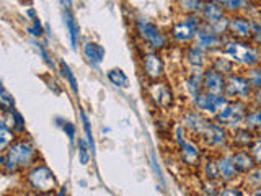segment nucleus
I'll use <instances>...</instances> for the list:
<instances>
[{"instance_id": "nucleus-53", "label": "nucleus", "mask_w": 261, "mask_h": 196, "mask_svg": "<svg viewBox=\"0 0 261 196\" xmlns=\"http://www.w3.org/2000/svg\"><path fill=\"white\" fill-rule=\"evenodd\" d=\"M212 2H216V4H220V5H224L227 0H212Z\"/></svg>"}, {"instance_id": "nucleus-21", "label": "nucleus", "mask_w": 261, "mask_h": 196, "mask_svg": "<svg viewBox=\"0 0 261 196\" xmlns=\"http://www.w3.org/2000/svg\"><path fill=\"white\" fill-rule=\"evenodd\" d=\"M258 134L247 126H240L230 131V149H250L256 141Z\"/></svg>"}, {"instance_id": "nucleus-34", "label": "nucleus", "mask_w": 261, "mask_h": 196, "mask_svg": "<svg viewBox=\"0 0 261 196\" xmlns=\"http://www.w3.org/2000/svg\"><path fill=\"white\" fill-rule=\"evenodd\" d=\"M59 70H61V74H62V77L65 79V82L69 84V87H70V90L73 92V95H79L77 79H75V76H73V72L70 70L69 65L65 64L64 61H61V62H59Z\"/></svg>"}, {"instance_id": "nucleus-54", "label": "nucleus", "mask_w": 261, "mask_h": 196, "mask_svg": "<svg viewBox=\"0 0 261 196\" xmlns=\"http://www.w3.org/2000/svg\"><path fill=\"white\" fill-rule=\"evenodd\" d=\"M20 4H23V5H30V4H31V0H20Z\"/></svg>"}, {"instance_id": "nucleus-25", "label": "nucleus", "mask_w": 261, "mask_h": 196, "mask_svg": "<svg viewBox=\"0 0 261 196\" xmlns=\"http://www.w3.org/2000/svg\"><path fill=\"white\" fill-rule=\"evenodd\" d=\"M2 121L5 122L7 126H10L18 136H24L27 133V125H24V118L21 116L20 111H16L15 108L10 111H4Z\"/></svg>"}, {"instance_id": "nucleus-52", "label": "nucleus", "mask_w": 261, "mask_h": 196, "mask_svg": "<svg viewBox=\"0 0 261 196\" xmlns=\"http://www.w3.org/2000/svg\"><path fill=\"white\" fill-rule=\"evenodd\" d=\"M247 196H261V188H258V190H253V191H250Z\"/></svg>"}, {"instance_id": "nucleus-29", "label": "nucleus", "mask_w": 261, "mask_h": 196, "mask_svg": "<svg viewBox=\"0 0 261 196\" xmlns=\"http://www.w3.org/2000/svg\"><path fill=\"white\" fill-rule=\"evenodd\" d=\"M64 23H65V28H67L72 47L77 49L79 38H80V28H79V23L75 21V18H73V15L70 13V10H67V8L64 10Z\"/></svg>"}, {"instance_id": "nucleus-33", "label": "nucleus", "mask_w": 261, "mask_h": 196, "mask_svg": "<svg viewBox=\"0 0 261 196\" xmlns=\"http://www.w3.org/2000/svg\"><path fill=\"white\" fill-rule=\"evenodd\" d=\"M106 77H108V80L111 82V84L118 88H127L129 87V77L126 76V72L119 67L110 69L108 74H106Z\"/></svg>"}, {"instance_id": "nucleus-20", "label": "nucleus", "mask_w": 261, "mask_h": 196, "mask_svg": "<svg viewBox=\"0 0 261 196\" xmlns=\"http://www.w3.org/2000/svg\"><path fill=\"white\" fill-rule=\"evenodd\" d=\"M209 69L222 74L224 77H228V76H232V74L240 70L239 65H237L230 57H228L227 54H224L222 51L209 56Z\"/></svg>"}, {"instance_id": "nucleus-37", "label": "nucleus", "mask_w": 261, "mask_h": 196, "mask_svg": "<svg viewBox=\"0 0 261 196\" xmlns=\"http://www.w3.org/2000/svg\"><path fill=\"white\" fill-rule=\"evenodd\" d=\"M243 72H245V76H247L248 82L251 84L253 90H259L261 88V64L256 65V67L243 70Z\"/></svg>"}, {"instance_id": "nucleus-36", "label": "nucleus", "mask_w": 261, "mask_h": 196, "mask_svg": "<svg viewBox=\"0 0 261 196\" xmlns=\"http://www.w3.org/2000/svg\"><path fill=\"white\" fill-rule=\"evenodd\" d=\"M77 149H79V160H80V163H82V165H88L90 159H92V149H90V144L87 142V139L79 137Z\"/></svg>"}, {"instance_id": "nucleus-17", "label": "nucleus", "mask_w": 261, "mask_h": 196, "mask_svg": "<svg viewBox=\"0 0 261 196\" xmlns=\"http://www.w3.org/2000/svg\"><path fill=\"white\" fill-rule=\"evenodd\" d=\"M209 56L194 44L181 47V61L188 70H206L209 67Z\"/></svg>"}, {"instance_id": "nucleus-32", "label": "nucleus", "mask_w": 261, "mask_h": 196, "mask_svg": "<svg viewBox=\"0 0 261 196\" xmlns=\"http://www.w3.org/2000/svg\"><path fill=\"white\" fill-rule=\"evenodd\" d=\"M18 137L20 136L10 126H7L4 121L0 122V152H5Z\"/></svg>"}, {"instance_id": "nucleus-47", "label": "nucleus", "mask_w": 261, "mask_h": 196, "mask_svg": "<svg viewBox=\"0 0 261 196\" xmlns=\"http://www.w3.org/2000/svg\"><path fill=\"white\" fill-rule=\"evenodd\" d=\"M150 160H152V167H153V170H155V174H157L159 180L163 183V175H162V172H160V167H159L157 160H155V154H153V152L150 154Z\"/></svg>"}, {"instance_id": "nucleus-42", "label": "nucleus", "mask_w": 261, "mask_h": 196, "mask_svg": "<svg viewBox=\"0 0 261 196\" xmlns=\"http://www.w3.org/2000/svg\"><path fill=\"white\" fill-rule=\"evenodd\" d=\"M27 31H28V35H30V36L36 38V39L43 38V35H44V28H43V24H41L39 18L31 20V24L27 28Z\"/></svg>"}, {"instance_id": "nucleus-39", "label": "nucleus", "mask_w": 261, "mask_h": 196, "mask_svg": "<svg viewBox=\"0 0 261 196\" xmlns=\"http://www.w3.org/2000/svg\"><path fill=\"white\" fill-rule=\"evenodd\" d=\"M80 118H82V125H84V131H85V137H87V142L90 144V149H92V154L95 152V141H93V134H92V126H90V119L87 116L85 111L80 113Z\"/></svg>"}, {"instance_id": "nucleus-18", "label": "nucleus", "mask_w": 261, "mask_h": 196, "mask_svg": "<svg viewBox=\"0 0 261 196\" xmlns=\"http://www.w3.org/2000/svg\"><path fill=\"white\" fill-rule=\"evenodd\" d=\"M202 74L204 70H188L183 72V80H181V88L186 98H190V102L196 95L202 92Z\"/></svg>"}, {"instance_id": "nucleus-7", "label": "nucleus", "mask_w": 261, "mask_h": 196, "mask_svg": "<svg viewBox=\"0 0 261 196\" xmlns=\"http://www.w3.org/2000/svg\"><path fill=\"white\" fill-rule=\"evenodd\" d=\"M176 147V155L178 160L183 167L190 170H199L201 163L206 157V149L201 145L198 139H194L191 136H188L183 142H179Z\"/></svg>"}, {"instance_id": "nucleus-23", "label": "nucleus", "mask_w": 261, "mask_h": 196, "mask_svg": "<svg viewBox=\"0 0 261 196\" xmlns=\"http://www.w3.org/2000/svg\"><path fill=\"white\" fill-rule=\"evenodd\" d=\"M230 151H232L233 163H235V167H237V170H239L240 175H247L248 172H251L255 167H258L248 149H230Z\"/></svg>"}, {"instance_id": "nucleus-5", "label": "nucleus", "mask_w": 261, "mask_h": 196, "mask_svg": "<svg viewBox=\"0 0 261 196\" xmlns=\"http://www.w3.org/2000/svg\"><path fill=\"white\" fill-rule=\"evenodd\" d=\"M198 141L209 154H220L230 151V131L216 119H209L206 129L202 131Z\"/></svg>"}, {"instance_id": "nucleus-2", "label": "nucleus", "mask_w": 261, "mask_h": 196, "mask_svg": "<svg viewBox=\"0 0 261 196\" xmlns=\"http://www.w3.org/2000/svg\"><path fill=\"white\" fill-rule=\"evenodd\" d=\"M222 53L230 57L240 70L256 67L261 64V49L251 41H242L227 36L222 46Z\"/></svg>"}, {"instance_id": "nucleus-15", "label": "nucleus", "mask_w": 261, "mask_h": 196, "mask_svg": "<svg viewBox=\"0 0 261 196\" xmlns=\"http://www.w3.org/2000/svg\"><path fill=\"white\" fill-rule=\"evenodd\" d=\"M211 118L204 116L201 111H198L196 108H186L181 114V119H179V125L185 128V131L188 133V136H191L194 139H199V136L202 134V131L206 129V125Z\"/></svg>"}, {"instance_id": "nucleus-35", "label": "nucleus", "mask_w": 261, "mask_h": 196, "mask_svg": "<svg viewBox=\"0 0 261 196\" xmlns=\"http://www.w3.org/2000/svg\"><path fill=\"white\" fill-rule=\"evenodd\" d=\"M224 183L220 182H214V180H204L202 178V183L199 186V191L202 196H217L220 188H222Z\"/></svg>"}, {"instance_id": "nucleus-26", "label": "nucleus", "mask_w": 261, "mask_h": 196, "mask_svg": "<svg viewBox=\"0 0 261 196\" xmlns=\"http://www.w3.org/2000/svg\"><path fill=\"white\" fill-rule=\"evenodd\" d=\"M201 175L204 180H214V182H220L219 180V170H217V162H216V154H206L202 163H201ZM222 183V182H220Z\"/></svg>"}, {"instance_id": "nucleus-44", "label": "nucleus", "mask_w": 261, "mask_h": 196, "mask_svg": "<svg viewBox=\"0 0 261 196\" xmlns=\"http://www.w3.org/2000/svg\"><path fill=\"white\" fill-rule=\"evenodd\" d=\"M36 46V49H38V51H39V54H41V57H43V61L49 65V67H53L54 69V62L51 61V56H49V53L46 51V49H44V46L43 44H41V43H36L35 44Z\"/></svg>"}, {"instance_id": "nucleus-40", "label": "nucleus", "mask_w": 261, "mask_h": 196, "mask_svg": "<svg viewBox=\"0 0 261 196\" xmlns=\"http://www.w3.org/2000/svg\"><path fill=\"white\" fill-rule=\"evenodd\" d=\"M0 103H2V111H10V110L15 108L13 96L7 92L5 87H2V90H0Z\"/></svg>"}, {"instance_id": "nucleus-16", "label": "nucleus", "mask_w": 261, "mask_h": 196, "mask_svg": "<svg viewBox=\"0 0 261 196\" xmlns=\"http://www.w3.org/2000/svg\"><path fill=\"white\" fill-rule=\"evenodd\" d=\"M216 162H217V170H219V180L224 185H233L239 183L242 175L237 170L233 159H232V151H225L216 154Z\"/></svg>"}, {"instance_id": "nucleus-19", "label": "nucleus", "mask_w": 261, "mask_h": 196, "mask_svg": "<svg viewBox=\"0 0 261 196\" xmlns=\"http://www.w3.org/2000/svg\"><path fill=\"white\" fill-rule=\"evenodd\" d=\"M225 84H227V77H224L222 74H219L209 67L204 70V74H202V90L204 92L214 93V95H224Z\"/></svg>"}, {"instance_id": "nucleus-13", "label": "nucleus", "mask_w": 261, "mask_h": 196, "mask_svg": "<svg viewBox=\"0 0 261 196\" xmlns=\"http://www.w3.org/2000/svg\"><path fill=\"white\" fill-rule=\"evenodd\" d=\"M259 20L251 18L248 15H228V38L250 41Z\"/></svg>"}, {"instance_id": "nucleus-1", "label": "nucleus", "mask_w": 261, "mask_h": 196, "mask_svg": "<svg viewBox=\"0 0 261 196\" xmlns=\"http://www.w3.org/2000/svg\"><path fill=\"white\" fill-rule=\"evenodd\" d=\"M41 155L36 145L27 136H20L0 155V167L5 175H23L24 172L39 163Z\"/></svg>"}, {"instance_id": "nucleus-24", "label": "nucleus", "mask_w": 261, "mask_h": 196, "mask_svg": "<svg viewBox=\"0 0 261 196\" xmlns=\"http://www.w3.org/2000/svg\"><path fill=\"white\" fill-rule=\"evenodd\" d=\"M82 51H84L85 59L92 67H98V65L105 61L106 51L100 43H96V41H87L84 47H82Z\"/></svg>"}, {"instance_id": "nucleus-6", "label": "nucleus", "mask_w": 261, "mask_h": 196, "mask_svg": "<svg viewBox=\"0 0 261 196\" xmlns=\"http://www.w3.org/2000/svg\"><path fill=\"white\" fill-rule=\"evenodd\" d=\"M134 28L142 43H145V46L152 49V51L162 53V51H165V49H168V46H171V39L168 36V33L160 30L157 24L149 21L147 18H142V16L136 18Z\"/></svg>"}, {"instance_id": "nucleus-49", "label": "nucleus", "mask_w": 261, "mask_h": 196, "mask_svg": "<svg viewBox=\"0 0 261 196\" xmlns=\"http://www.w3.org/2000/svg\"><path fill=\"white\" fill-rule=\"evenodd\" d=\"M27 16H28V18H31V20L38 18V16H36V12H35V8H28V10H27Z\"/></svg>"}, {"instance_id": "nucleus-38", "label": "nucleus", "mask_w": 261, "mask_h": 196, "mask_svg": "<svg viewBox=\"0 0 261 196\" xmlns=\"http://www.w3.org/2000/svg\"><path fill=\"white\" fill-rule=\"evenodd\" d=\"M247 194L248 193L239 183H233V185H222L217 196H247Z\"/></svg>"}, {"instance_id": "nucleus-45", "label": "nucleus", "mask_w": 261, "mask_h": 196, "mask_svg": "<svg viewBox=\"0 0 261 196\" xmlns=\"http://www.w3.org/2000/svg\"><path fill=\"white\" fill-rule=\"evenodd\" d=\"M251 43L255 44V46H258L259 49H261V21H258V24H256V28H255V33H253V36H251Z\"/></svg>"}, {"instance_id": "nucleus-58", "label": "nucleus", "mask_w": 261, "mask_h": 196, "mask_svg": "<svg viewBox=\"0 0 261 196\" xmlns=\"http://www.w3.org/2000/svg\"><path fill=\"white\" fill-rule=\"evenodd\" d=\"M7 196H15V194H7Z\"/></svg>"}, {"instance_id": "nucleus-4", "label": "nucleus", "mask_w": 261, "mask_h": 196, "mask_svg": "<svg viewBox=\"0 0 261 196\" xmlns=\"http://www.w3.org/2000/svg\"><path fill=\"white\" fill-rule=\"evenodd\" d=\"M202 18L201 15H181L179 20H176L170 27L168 36L171 39V44L185 47L194 43L196 33L202 28Z\"/></svg>"}, {"instance_id": "nucleus-8", "label": "nucleus", "mask_w": 261, "mask_h": 196, "mask_svg": "<svg viewBox=\"0 0 261 196\" xmlns=\"http://www.w3.org/2000/svg\"><path fill=\"white\" fill-rule=\"evenodd\" d=\"M145 95L159 111H168L175 105V92L165 79L149 82L145 87Z\"/></svg>"}, {"instance_id": "nucleus-30", "label": "nucleus", "mask_w": 261, "mask_h": 196, "mask_svg": "<svg viewBox=\"0 0 261 196\" xmlns=\"http://www.w3.org/2000/svg\"><path fill=\"white\" fill-rule=\"evenodd\" d=\"M253 5V0H227L222 5L227 15H247Z\"/></svg>"}, {"instance_id": "nucleus-51", "label": "nucleus", "mask_w": 261, "mask_h": 196, "mask_svg": "<svg viewBox=\"0 0 261 196\" xmlns=\"http://www.w3.org/2000/svg\"><path fill=\"white\" fill-rule=\"evenodd\" d=\"M62 5L67 8V10H70V7H72V0H61Z\"/></svg>"}, {"instance_id": "nucleus-27", "label": "nucleus", "mask_w": 261, "mask_h": 196, "mask_svg": "<svg viewBox=\"0 0 261 196\" xmlns=\"http://www.w3.org/2000/svg\"><path fill=\"white\" fill-rule=\"evenodd\" d=\"M239 185H240L247 193H250V191H253V190H258V188H261V167H255L251 172H248L247 175H242Z\"/></svg>"}, {"instance_id": "nucleus-46", "label": "nucleus", "mask_w": 261, "mask_h": 196, "mask_svg": "<svg viewBox=\"0 0 261 196\" xmlns=\"http://www.w3.org/2000/svg\"><path fill=\"white\" fill-rule=\"evenodd\" d=\"M250 106H261V88L253 90V95L250 98Z\"/></svg>"}, {"instance_id": "nucleus-50", "label": "nucleus", "mask_w": 261, "mask_h": 196, "mask_svg": "<svg viewBox=\"0 0 261 196\" xmlns=\"http://www.w3.org/2000/svg\"><path fill=\"white\" fill-rule=\"evenodd\" d=\"M56 196H67V186H65V185L61 186V188H59V191L56 193Z\"/></svg>"}, {"instance_id": "nucleus-31", "label": "nucleus", "mask_w": 261, "mask_h": 196, "mask_svg": "<svg viewBox=\"0 0 261 196\" xmlns=\"http://www.w3.org/2000/svg\"><path fill=\"white\" fill-rule=\"evenodd\" d=\"M243 126H247L256 134L261 133V106H250Z\"/></svg>"}, {"instance_id": "nucleus-57", "label": "nucleus", "mask_w": 261, "mask_h": 196, "mask_svg": "<svg viewBox=\"0 0 261 196\" xmlns=\"http://www.w3.org/2000/svg\"><path fill=\"white\" fill-rule=\"evenodd\" d=\"M258 137H259V139H261V133H258Z\"/></svg>"}, {"instance_id": "nucleus-11", "label": "nucleus", "mask_w": 261, "mask_h": 196, "mask_svg": "<svg viewBox=\"0 0 261 196\" xmlns=\"http://www.w3.org/2000/svg\"><path fill=\"white\" fill-rule=\"evenodd\" d=\"M230 102L225 95H214V93H207L202 92L199 95H196L191 100V106L201 111L204 116H207L211 119L216 118V114L224 108V106Z\"/></svg>"}, {"instance_id": "nucleus-10", "label": "nucleus", "mask_w": 261, "mask_h": 196, "mask_svg": "<svg viewBox=\"0 0 261 196\" xmlns=\"http://www.w3.org/2000/svg\"><path fill=\"white\" fill-rule=\"evenodd\" d=\"M224 95L230 102L250 103V98L253 95V87L248 82V79H247V76H245L243 70H239V72H235V74H232V76L227 77Z\"/></svg>"}, {"instance_id": "nucleus-41", "label": "nucleus", "mask_w": 261, "mask_h": 196, "mask_svg": "<svg viewBox=\"0 0 261 196\" xmlns=\"http://www.w3.org/2000/svg\"><path fill=\"white\" fill-rule=\"evenodd\" d=\"M56 122H59V126L62 128V131H64L65 134H67V137L70 139L72 142L75 141L77 128H75V125H73V122H70V121H65V119H61V118H57V119H56Z\"/></svg>"}, {"instance_id": "nucleus-9", "label": "nucleus", "mask_w": 261, "mask_h": 196, "mask_svg": "<svg viewBox=\"0 0 261 196\" xmlns=\"http://www.w3.org/2000/svg\"><path fill=\"white\" fill-rule=\"evenodd\" d=\"M250 110V103L245 102H228L222 110L216 114V121L225 126L228 131H233L237 128L243 126L247 113Z\"/></svg>"}, {"instance_id": "nucleus-48", "label": "nucleus", "mask_w": 261, "mask_h": 196, "mask_svg": "<svg viewBox=\"0 0 261 196\" xmlns=\"http://www.w3.org/2000/svg\"><path fill=\"white\" fill-rule=\"evenodd\" d=\"M27 196H56V193H33V191H28Z\"/></svg>"}, {"instance_id": "nucleus-28", "label": "nucleus", "mask_w": 261, "mask_h": 196, "mask_svg": "<svg viewBox=\"0 0 261 196\" xmlns=\"http://www.w3.org/2000/svg\"><path fill=\"white\" fill-rule=\"evenodd\" d=\"M206 0H175L179 15H199Z\"/></svg>"}, {"instance_id": "nucleus-14", "label": "nucleus", "mask_w": 261, "mask_h": 196, "mask_svg": "<svg viewBox=\"0 0 261 196\" xmlns=\"http://www.w3.org/2000/svg\"><path fill=\"white\" fill-rule=\"evenodd\" d=\"M225 38L227 36L219 35V33H216L211 27H207V24H202V28L196 33L193 44L202 49V51H206L207 54H214V53L222 51Z\"/></svg>"}, {"instance_id": "nucleus-43", "label": "nucleus", "mask_w": 261, "mask_h": 196, "mask_svg": "<svg viewBox=\"0 0 261 196\" xmlns=\"http://www.w3.org/2000/svg\"><path fill=\"white\" fill-rule=\"evenodd\" d=\"M248 151L251 152L253 159H255V162H256V165L261 167V139L259 137H256V141L253 142V145L250 147Z\"/></svg>"}, {"instance_id": "nucleus-22", "label": "nucleus", "mask_w": 261, "mask_h": 196, "mask_svg": "<svg viewBox=\"0 0 261 196\" xmlns=\"http://www.w3.org/2000/svg\"><path fill=\"white\" fill-rule=\"evenodd\" d=\"M199 15H201L204 24H209V27H214V24H217L219 21H222L224 18L228 16L225 8L220 4L212 2V0H206V4H204Z\"/></svg>"}, {"instance_id": "nucleus-55", "label": "nucleus", "mask_w": 261, "mask_h": 196, "mask_svg": "<svg viewBox=\"0 0 261 196\" xmlns=\"http://www.w3.org/2000/svg\"><path fill=\"white\" fill-rule=\"evenodd\" d=\"M259 21H261V7H259Z\"/></svg>"}, {"instance_id": "nucleus-12", "label": "nucleus", "mask_w": 261, "mask_h": 196, "mask_svg": "<svg viewBox=\"0 0 261 196\" xmlns=\"http://www.w3.org/2000/svg\"><path fill=\"white\" fill-rule=\"evenodd\" d=\"M141 70L149 82L165 79V59L162 53L147 49L141 54Z\"/></svg>"}, {"instance_id": "nucleus-56", "label": "nucleus", "mask_w": 261, "mask_h": 196, "mask_svg": "<svg viewBox=\"0 0 261 196\" xmlns=\"http://www.w3.org/2000/svg\"><path fill=\"white\" fill-rule=\"evenodd\" d=\"M253 2H261V0H253Z\"/></svg>"}, {"instance_id": "nucleus-3", "label": "nucleus", "mask_w": 261, "mask_h": 196, "mask_svg": "<svg viewBox=\"0 0 261 196\" xmlns=\"http://www.w3.org/2000/svg\"><path fill=\"white\" fill-rule=\"evenodd\" d=\"M21 177L24 186L28 188V191L33 193H56L57 186H59L54 172L43 162L27 170Z\"/></svg>"}]
</instances>
